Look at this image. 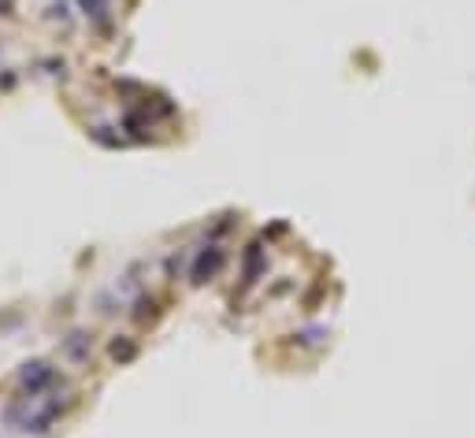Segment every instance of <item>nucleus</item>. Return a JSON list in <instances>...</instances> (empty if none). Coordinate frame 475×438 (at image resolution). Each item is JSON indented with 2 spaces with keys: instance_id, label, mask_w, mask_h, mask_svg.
Instances as JSON below:
<instances>
[{
  "instance_id": "1",
  "label": "nucleus",
  "mask_w": 475,
  "mask_h": 438,
  "mask_svg": "<svg viewBox=\"0 0 475 438\" xmlns=\"http://www.w3.org/2000/svg\"><path fill=\"white\" fill-rule=\"evenodd\" d=\"M223 260H226V249H223V245H208V249H201V253L193 256L190 278H193V283H208V278H212V275L223 267Z\"/></svg>"
},
{
  "instance_id": "2",
  "label": "nucleus",
  "mask_w": 475,
  "mask_h": 438,
  "mask_svg": "<svg viewBox=\"0 0 475 438\" xmlns=\"http://www.w3.org/2000/svg\"><path fill=\"white\" fill-rule=\"evenodd\" d=\"M56 379H59L56 368H52V364H45V361L26 364V368H23V375H19V383H23V390H30V397L41 394V390H48V386H52Z\"/></svg>"
},
{
  "instance_id": "3",
  "label": "nucleus",
  "mask_w": 475,
  "mask_h": 438,
  "mask_svg": "<svg viewBox=\"0 0 475 438\" xmlns=\"http://www.w3.org/2000/svg\"><path fill=\"white\" fill-rule=\"evenodd\" d=\"M89 353H93V342H89V334H86V331H75V334H67V338H64V356H67V361L86 364V361H89Z\"/></svg>"
},
{
  "instance_id": "4",
  "label": "nucleus",
  "mask_w": 475,
  "mask_h": 438,
  "mask_svg": "<svg viewBox=\"0 0 475 438\" xmlns=\"http://www.w3.org/2000/svg\"><path fill=\"white\" fill-rule=\"evenodd\" d=\"M134 353H137V345L130 342V338H115V342L108 345V356H112V361H130Z\"/></svg>"
}]
</instances>
